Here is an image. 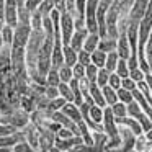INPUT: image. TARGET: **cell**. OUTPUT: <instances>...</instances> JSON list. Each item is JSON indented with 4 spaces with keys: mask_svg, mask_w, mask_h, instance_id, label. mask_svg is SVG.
<instances>
[{
    "mask_svg": "<svg viewBox=\"0 0 152 152\" xmlns=\"http://www.w3.org/2000/svg\"><path fill=\"white\" fill-rule=\"evenodd\" d=\"M72 136H75V134H74L69 128H64V126L56 132V137H59V139H69V137H72Z\"/></svg>",
    "mask_w": 152,
    "mask_h": 152,
    "instance_id": "obj_38",
    "label": "cell"
},
{
    "mask_svg": "<svg viewBox=\"0 0 152 152\" xmlns=\"http://www.w3.org/2000/svg\"><path fill=\"white\" fill-rule=\"evenodd\" d=\"M131 93H132V98H134V102L137 103L139 106H141V110L145 113V115H147V118L152 121V106L147 103V100H145L144 95H142V92H141V90H137V87H136V88L132 90Z\"/></svg>",
    "mask_w": 152,
    "mask_h": 152,
    "instance_id": "obj_9",
    "label": "cell"
},
{
    "mask_svg": "<svg viewBox=\"0 0 152 152\" xmlns=\"http://www.w3.org/2000/svg\"><path fill=\"white\" fill-rule=\"evenodd\" d=\"M48 152H62V151H61L59 147H56V145H53V147H49V151H48Z\"/></svg>",
    "mask_w": 152,
    "mask_h": 152,
    "instance_id": "obj_43",
    "label": "cell"
},
{
    "mask_svg": "<svg viewBox=\"0 0 152 152\" xmlns=\"http://www.w3.org/2000/svg\"><path fill=\"white\" fill-rule=\"evenodd\" d=\"M82 142L83 141H82V137H80V136H72V137H69V139H59V137L54 139V145H56V147H59L62 152L70 151L72 147L82 144Z\"/></svg>",
    "mask_w": 152,
    "mask_h": 152,
    "instance_id": "obj_8",
    "label": "cell"
},
{
    "mask_svg": "<svg viewBox=\"0 0 152 152\" xmlns=\"http://www.w3.org/2000/svg\"><path fill=\"white\" fill-rule=\"evenodd\" d=\"M59 26H61V39H62V46H67L70 43V38L74 33V18L69 10L59 12Z\"/></svg>",
    "mask_w": 152,
    "mask_h": 152,
    "instance_id": "obj_1",
    "label": "cell"
},
{
    "mask_svg": "<svg viewBox=\"0 0 152 152\" xmlns=\"http://www.w3.org/2000/svg\"><path fill=\"white\" fill-rule=\"evenodd\" d=\"M77 62H80L82 66H88L92 61H90V53H87L85 49H80L77 53Z\"/></svg>",
    "mask_w": 152,
    "mask_h": 152,
    "instance_id": "obj_32",
    "label": "cell"
},
{
    "mask_svg": "<svg viewBox=\"0 0 152 152\" xmlns=\"http://www.w3.org/2000/svg\"><path fill=\"white\" fill-rule=\"evenodd\" d=\"M132 4H134V0H121V13L126 10H129Z\"/></svg>",
    "mask_w": 152,
    "mask_h": 152,
    "instance_id": "obj_40",
    "label": "cell"
},
{
    "mask_svg": "<svg viewBox=\"0 0 152 152\" xmlns=\"http://www.w3.org/2000/svg\"><path fill=\"white\" fill-rule=\"evenodd\" d=\"M13 152H34L33 149H31V145L28 144L26 141H20V142H17V144L13 145Z\"/></svg>",
    "mask_w": 152,
    "mask_h": 152,
    "instance_id": "obj_33",
    "label": "cell"
},
{
    "mask_svg": "<svg viewBox=\"0 0 152 152\" xmlns=\"http://www.w3.org/2000/svg\"><path fill=\"white\" fill-rule=\"evenodd\" d=\"M149 147H151V144L147 142V139H145L144 134L136 136V144H134V151L136 152H144V151H147Z\"/></svg>",
    "mask_w": 152,
    "mask_h": 152,
    "instance_id": "obj_26",
    "label": "cell"
},
{
    "mask_svg": "<svg viewBox=\"0 0 152 152\" xmlns=\"http://www.w3.org/2000/svg\"><path fill=\"white\" fill-rule=\"evenodd\" d=\"M113 111V116H115V119L118 118H124V116H128V108H126V103H121V102H116L115 105L110 106Z\"/></svg>",
    "mask_w": 152,
    "mask_h": 152,
    "instance_id": "obj_22",
    "label": "cell"
},
{
    "mask_svg": "<svg viewBox=\"0 0 152 152\" xmlns=\"http://www.w3.org/2000/svg\"><path fill=\"white\" fill-rule=\"evenodd\" d=\"M126 108H128V116L134 118L136 121H137L139 124H141V128H142V131H144V132H147L149 129L152 128V121L147 118V115H145V113L142 111L141 106H139L136 102L128 103V105H126Z\"/></svg>",
    "mask_w": 152,
    "mask_h": 152,
    "instance_id": "obj_2",
    "label": "cell"
},
{
    "mask_svg": "<svg viewBox=\"0 0 152 152\" xmlns=\"http://www.w3.org/2000/svg\"><path fill=\"white\" fill-rule=\"evenodd\" d=\"M131 152H136V151H131Z\"/></svg>",
    "mask_w": 152,
    "mask_h": 152,
    "instance_id": "obj_47",
    "label": "cell"
},
{
    "mask_svg": "<svg viewBox=\"0 0 152 152\" xmlns=\"http://www.w3.org/2000/svg\"><path fill=\"white\" fill-rule=\"evenodd\" d=\"M61 111L64 113V115L67 116V118L70 119V121H74L77 124V123H80L82 121V113H80V110H79V106L77 105H74L72 102H67L66 105L62 106V110Z\"/></svg>",
    "mask_w": 152,
    "mask_h": 152,
    "instance_id": "obj_10",
    "label": "cell"
},
{
    "mask_svg": "<svg viewBox=\"0 0 152 152\" xmlns=\"http://www.w3.org/2000/svg\"><path fill=\"white\" fill-rule=\"evenodd\" d=\"M116 95H118V102H121V103H131V102H134V98H132V93L129 92V90H124V88H118L116 90Z\"/></svg>",
    "mask_w": 152,
    "mask_h": 152,
    "instance_id": "obj_27",
    "label": "cell"
},
{
    "mask_svg": "<svg viewBox=\"0 0 152 152\" xmlns=\"http://www.w3.org/2000/svg\"><path fill=\"white\" fill-rule=\"evenodd\" d=\"M69 87H70L72 95H74V105L80 106L83 103V96H82V92H80V82L77 79H72L69 82Z\"/></svg>",
    "mask_w": 152,
    "mask_h": 152,
    "instance_id": "obj_12",
    "label": "cell"
},
{
    "mask_svg": "<svg viewBox=\"0 0 152 152\" xmlns=\"http://www.w3.org/2000/svg\"><path fill=\"white\" fill-rule=\"evenodd\" d=\"M100 0H87L85 2V28L88 33H98L96 28V7Z\"/></svg>",
    "mask_w": 152,
    "mask_h": 152,
    "instance_id": "obj_3",
    "label": "cell"
},
{
    "mask_svg": "<svg viewBox=\"0 0 152 152\" xmlns=\"http://www.w3.org/2000/svg\"><path fill=\"white\" fill-rule=\"evenodd\" d=\"M67 152H95V149H93V145H87V144H79V145H75V147H72L70 151H67Z\"/></svg>",
    "mask_w": 152,
    "mask_h": 152,
    "instance_id": "obj_36",
    "label": "cell"
},
{
    "mask_svg": "<svg viewBox=\"0 0 152 152\" xmlns=\"http://www.w3.org/2000/svg\"><path fill=\"white\" fill-rule=\"evenodd\" d=\"M116 53H118L119 59L128 61L129 56H131V48H129V41H128V34H126V26H123L119 30L118 39H116Z\"/></svg>",
    "mask_w": 152,
    "mask_h": 152,
    "instance_id": "obj_5",
    "label": "cell"
},
{
    "mask_svg": "<svg viewBox=\"0 0 152 152\" xmlns=\"http://www.w3.org/2000/svg\"><path fill=\"white\" fill-rule=\"evenodd\" d=\"M115 72L118 74V75L121 77V79H126V77H129V67H128V62H126L124 59H119Z\"/></svg>",
    "mask_w": 152,
    "mask_h": 152,
    "instance_id": "obj_28",
    "label": "cell"
},
{
    "mask_svg": "<svg viewBox=\"0 0 152 152\" xmlns=\"http://www.w3.org/2000/svg\"><path fill=\"white\" fill-rule=\"evenodd\" d=\"M102 93H103V98H105V103L106 106H111L118 102V95H116V90L111 88L110 85H105L102 87Z\"/></svg>",
    "mask_w": 152,
    "mask_h": 152,
    "instance_id": "obj_14",
    "label": "cell"
},
{
    "mask_svg": "<svg viewBox=\"0 0 152 152\" xmlns=\"http://www.w3.org/2000/svg\"><path fill=\"white\" fill-rule=\"evenodd\" d=\"M144 56H145V61H147V66H149V74L152 75V30L149 33L147 43H145V48H144Z\"/></svg>",
    "mask_w": 152,
    "mask_h": 152,
    "instance_id": "obj_20",
    "label": "cell"
},
{
    "mask_svg": "<svg viewBox=\"0 0 152 152\" xmlns=\"http://www.w3.org/2000/svg\"><path fill=\"white\" fill-rule=\"evenodd\" d=\"M116 39H113V38H102V39L98 41V46H96V49L103 51L105 54L111 53V51H116Z\"/></svg>",
    "mask_w": 152,
    "mask_h": 152,
    "instance_id": "obj_15",
    "label": "cell"
},
{
    "mask_svg": "<svg viewBox=\"0 0 152 152\" xmlns=\"http://www.w3.org/2000/svg\"><path fill=\"white\" fill-rule=\"evenodd\" d=\"M108 85L111 87V88H115V90L121 88V77H119L116 72H110V77H108Z\"/></svg>",
    "mask_w": 152,
    "mask_h": 152,
    "instance_id": "obj_30",
    "label": "cell"
},
{
    "mask_svg": "<svg viewBox=\"0 0 152 152\" xmlns=\"http://www.w3.org/2000/svg\"><path fill=\"white\" fill-rule=\"evenodd\" d=\"M0 124H2V116H0Z\"/></svg>",
    "mask_w": 152,
    "mask_h": 152,
    "instance_id": "obj_46",
    "label": "cell"
},
{
    "mask_svg": "<svg viewBox=\"0 0 152 152\" xmlns=\"http://www.w3.org/2000/svg\"><path fill=\"white\" fill-rule=\"evenodd\" d=\"M87 34H88V30H87L85 26L75 28V30H74V33H72V38H70L69 46L72 48L74 51H77V53H79V51L82 49V46H83V41H85Z\"/></svg>",
    "mask_w": 152,
    "mask_h": 152,
    "instance_id": "obj_6",
    "label": "cell"
},
{
    "mask_svg": "<svg viewBox=\"0 0 152 152\" xmlns=\"http://www.w3.org/2000/svg\"><path fill=\"white\" fill-rule=\"evenodd\" d=\"M41 2H43V0H25V5H23V7L31 13V12H34L38 7H39Z\"/></svg>",
    "mask_w": 152,
    "mask_h": 152,
    "instance_id": "obj_37",
    "label": "cell"
},
{
    "mask_svg": "<svg viewBox=\"0 0 152 152\" xmlns=\"http://www.w3.org/2000/svg\"><path fill=\"white\" fill-rule=\"evenodd\" d=\"M98 41H100L98 33H88V34H87V38H85V41H83L82 49H85L87 53L92 54L93 51L96 49V46H98Z\"/></svg>",
    "mask_w": 152,
    "mask_h": 152,
    "instance_id": "obj_11",
    "label": "cell"
},
{
    "mask_svg": "<svg viewBox=\"0 0 152 152\" xmlns=\"http://www.w3.org/2000/svg\"><path fill=\"white\" fill-rule=\"evenodd\" d=\"M57 90H59V96H62L66 102H72L74 103V95H72V90H70L69 83L61 82L59 85H57Z\"/></svg>",
    "mask_w": 152,
    "mask_h": 152,
    "instance_id": "obj_23",
    "label": "cell"
},
{
    "mask_svg": "<svg viewBox=\"0 0 152 152\" xmlns=\"http://www.w3.org/2000/svg\"><path fill=\"white\" fill-rule=\"evenodd\" d=\"M149 5V0H134V4L129 8V15L126 18V23H137L142 20L144 17V12Z\"/></svg>",
    "mask_w": 152,
    "mask_h": 152,
    "instance_id": "obj_4",
    "label": "cell"
},
{
    "mask_svg": "<svg viewBox=\"0 0 152 152\" xmlns=\"http://www.w3.org/2000/svg\"><path fill=\"white\" fill-rule=\"evenodd\" d=\"M115 121H116V124H118V126H124V128L131 129L132 134H134V136H141V134H144V131H142L141 124H139V123L136 121L134 118H131V116L118 118V119H115Z\"/></svg>",
    "mask_w": 152,
    "mask_h": 152,
    "instance_id": "obj_7",
    "label": "cell"
},
{
    "mask_svg": "<svg viewBox=\"0 0 152 152\" xmlns=\"http://www.w3.org/2000/svg\"><path fill=\"white\" fill-rule=\"evenodd\" d=\"M57 72H59V79H61V82H64V83H69L70 80L74 79L72 67L66 66V64H62V66H61L59 69H57Z\"/></svg>",
    "mask_w": 152,
    "mask_h": 152,
    "instance_id": "obj_21",
    "label": "cell"
},
{
    "mask_svg": "<svg viewBox=\"0 0 152 152\" xmlns=\"http://www.w3.org/2000/svg\"><path fill=\"white\" fill-rule=\"evenodd\" d=\"M90 61H92L93 66H96L98 69L105 67V61H106V54L100 49H95L92 54H90Z\"/></svg>",
    "mask_w": 152,
    "mask_h": 152,
    "instance_id": "obj_17",
    "label": "cell"
},
{
    "mask_svg": "<svg viewBox=\"0 0 152 152\" xmlns=\"http://www.w3.org/2000/svg\"><path fill=\"white\" fill-rule=\"evenodd\" d=\"M0 152H13L12 147H0Z\"/></svg>",
    "mask_w": 152,
    "mask_h": 152,
    "instance_id": "obj_44",
    "label": "cell"
},
{
    "mask_svg": "<svg viewBox=\"0 0 152 152\" xmlns=\"http://www.w3.org/2000/svg\"><path fill=\"white\" fill-rule=\"evenodd\" d=\"M121 88H124V90H129V92H132V90L136 88V82L131 79V77H126V79H121Z\"/></svg>",
    "mask_w": 152,
    "mask_h": 152,
    "instance_id": "obj_35",
    "label": "cell"
},
{
    "mask_svg": "<svg viewBox=\"0 0 152 152\" xmlns=\"http://www.w3.org/2000/svg\"><path fill=\"white\" fill-rule=\"evenodd\" d=\"M17 129L10 124H0V136H8V134H13Z\"/></svg>",
    "mask_w": 152,
    "mask_h": 152,
    "instance_id": "obj_39",
    "label": "cell"
},
{
    "mask_svg": "<svg viewBox=\"0 0 152 152\" xmlns=\"http://www.w3.org/2000/svg\"><path fill=\"white\" fill-rule=\"evenodd\" d=\"M61 83V79H59V72L57 69L51 67L46 74V85H51V87H57Z\"/></svg>",
    "mask_w": 152,
    "mask_h": 152,
    "instance_id": "obj_24",
    "label": "cell"
},
{
    "mask_svg": "<svg viewBox=\"0 0 152 152\" xmlns=\"http://www.w3.org/2000/svg\"><path fill=\"white\" fill-rule=\"evenodd\" d=\"M13 31H15V28L8 26V25H4V26L0 28L2 41H4L5 46H12V41H13Z\"/></svg>",
    "mask_w": 152,
    "mask_h": 152,
    "instance_id": "obj_18",
    "label": "cell"
},
{
    "mask_svg": "<svg viewBox=\"0 0 152 152\" xmlns=\"http://www.w3.org/2000/svg\"><path fill=\"white\" fill-rule=\"evenodd\" d=\"M144 80H145V83H147L149 93H151V96H152V75H151V74H145V75H144Z\"/></svg>",
    "mask_w": 152,
    "mask_h": 152,
    "instance_id": "obj_41",
    "label": "cell"
},
{
    "mask_svg": "<svg viewBox=\"0 0 152 152\" xmlns=\"http://www.w3.org/2000/svg\"><path fill=\"white\" fill-rule=\"evenodd\" d=\"M96 74H98V67L96 66H93L92 62H90L88 66H85V79L88 80V82H95Z\"/></svg>",
    "mask_w": 152,
    "mask_h": 152,
    "instance_id": "obj_29",
    "label": "cell"
},
{
    "mask_svg": "<svg viewBox=\"0 0 152 152\" xmlns=\"http://www.w3.org/2000/svg\"><path fill=\"white\" fill-rule=\"evenodd\" d=\"M72 74H74V79H77V80L85 79V66H82L80 62H77L75 66L72 67Z\"/></svg>",
    "mask_w": 152,
    "mask_h": 152,
    "instance_id": "obj_31",
    "label": "cell"
},
{
    "mask_svg": "<svg viewBox=\"0 0 152 152\" xmlns=\"http://www.w3.org/2000/svg\"><path fill=\"white\" fill-rule=\"evenodd\" d=\"M108 77H110V72L105 69V67H102V69H98V74H96V80L95 83L102 88V87L108 85Z\"/></svg>",
    "mask_w": 152,
    "mask_h": 152,
    "instance_id": "obj_25",
    "label": "cell"
},
{
    "mask_svg": "<svg viewBox=\"0 0 152 152\" xmlns=\"http://www.w3.org/2000/svg\"><path fill=\"white\" fill-rule=\"evenodd\" d=\"M62 54H64V64H66V66L74 67L77 64V51H74L69 44H67V46H62Z\"/></svg>",
    "mask_w": 152,
    "mask_h": 152,
    "instance_id": "obj_13",
    "label": "cell"
},
{
    "mask_svg": "<svg viewBox=\"0 0 152 152\" xmlns=\"http://www.w3.org/2000/svg\"><path fill=\"white\" fill-rule=\"evenodd\" d=\"M4 46H5V44H4V41H2V34H0V49H2Z\"/></svg>",
    "mask_w": 152,
    "mask_h": 152,
    "instance_id": "obj_45",
    "label": "cell"
},
{
    "mask_svg": "<svg viewBox=\"0 0 152 152\" xmlns=\"http://www.w3.org/2000/svg\"><path fill=\"white\" fill-rule=\"evenodd\" d=\"M44 96H46L48 100L57 98V96H59V90H57V87H51V85H46V87H44Z\"/></svg>",
    "mask_w": 152,
    "mask_h": 152,
    "instance_id": "obj_34",
    "label": "cell"
},
{
    "mask_svg": "<svg viewBox=\"0 0 152 152\" xmlns=\"http://www.w3.org/2000/svg\"><path fill=\"white\" fill-rule=\"evenodd\" d=\"M144 136H145V139H147V142H149V144L152 145V128L149 129L147 132H144Z\"/></svg>",
    "mask_w": 152,
    "mask_h": 152,
    "instance_id": "obj_42",
    "label": "cell"
},
{
    "mask_svg": "<svg viewBox=\"0 0 152 152\" xmlns=\"http://www.w3.org/2000/svg\"><path fill=\"white\" fill-rule=\"evenodd\" d=\"M88 115H90V118H92L93 123L102 124V119H103V108L102 106H98V105L88 106Z\"/></svg>",
    "mask_w": 152,
    "mask_h": 152,
    "instance_id": "obj_19",
    "label": "cell"
},
{
    "mask_svg": "<svg viewBox=\"0 0 152 152\" xmlns=\"http://www.w3.org/2000/svg\"><path fill=\"white\" fill-rule=\"evenodd\" d=\"M118 61H119V56L116 51H111V53L106 54V61H105V69L108 72H115L116 70V66H118Z\"/></svg>",
    "mask_w": 152,
    "mask_h": 152,
    "instance_id": "obj_16",
    "label": "cell"
}]
</instances>
